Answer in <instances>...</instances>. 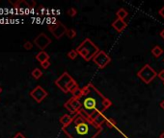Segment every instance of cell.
Instances as JSON below:
<instances>
[{
    "label": "cell",
    "instance_id": "cell-3",
    "mask_svg": "<svg viewBox=\"0 0 164 138\" xmlns=\"http://www.w3.org/2000/svg\"><path fill=\"white\" fill-rule=\"evenodd\" d=\"M75 50L77 51L78 55H80L86 61H90L91 59H93L95 56L100 52L99 47L90 39H85Z\"/></svg>",
    "mask_w": 164,
    "mask_h": 138
},
{
    "label": "cell",
    "instance_id": "cell-29",
    "mask_svg": "<svg viewBox=\"0 0 164 138\" xmlns=\"http://www.w3.org/2000/svg\"><path fill=\"white\" fill-rule=\"evenodd\" d=\"M159 138H164V131H163V132H162L161 134H160V136H159Z\"/></svg>",
    "mask_w": 164,
    "mask_h": 138
},
{
    "label": "cell",
    "instance_id": "cell-25",
    "mask_svg": "<svg viewBox=\"0 0 164 138\" xmlns=\"http://www.w3.org/2000/svg\"><path fill=\"white\" fill-rule=\"evenodd\" d=\"M13 138H26V137H25L21 132H18V133L15 134V135L14 137H13Z\"/></svg>",
    "mask_w": 164,
    "mask_h": 138
},
{
    "label": "cell",
    "instance_id": "cell-26",
    "mask_svg": "<svg viewBox=\"0 0 164 138\" xmlns=\"http://www.w3.org/2000/svg\"><path fill=\"white\" fill-rule=\"evenodd\" d=\"M158 14H159L160 17L164 18V6H163V7H162V8L160 9V10L158 11Z\"/></svg>",
    "mask_w": 164,
    "mask_h": 138
},
{
    "label": "cell",
    "instance_id": "cell-13",
    "mask_svg": "<svg viewBox=\"0 0 164 138\" xmlns=\"http://www.w3.org/2000/svg\"><path fill=\"white\" fill-rule=\"evenodd\" d=\"M74 115L75 114H64L63 115L62 117L60 118V123L62 125V128L67 127L68 125H70L72 122V120H74Z\"/></svg>",
    "mask_w": 164,
    "mask_h": 138
},
{
    "label": "cell",
    "instance_id": "cell-17",
    "mask_svg": "<svg viewBox=\"0 0 164 138\" xmlns=\"http://www.w3.org/2000/svg\"><path fill=\"white\" fill-rule=\"evenodd\" d=\"M31 75H32V77L35 80H39L40 78L43 76V72H42V70H41V69L35 68V69H33L32 72H31Z\"/></svg>",
    "mask_w": 164,
    "mask_h": 138
},
{
    "label": "cell",
    "instance_id": "cell-4",
    "mask_svg": "<svg viewBox=\"0 0 164 138\" xmlns=\"http://www.w3.org/2000/svg\"><path fill=\"white\" fill-rule=\"evenodd\" d=\"M55 84L64 93L71 92V94H74L78 88H79L77 83L74 80V78H72L68 72H64V73L55 81Z\"/></svg>",
    "mask_w": 164,
    "mask_h": 138
},
{
    "label": "cell",
    "instance_id": "cell-20",
    "mask_svg": "<svg viewBox=\"0 0 164 138\" xmlns=\"http://www.w3.org/2000/svg\"><path fill=\"white\" fill-rule=\"evenodd\" d=\"M66 34H67V37L69 39H74V37H75V36H76V32H75V30L74 29H68Z\"/></svg>",
    "mask_w": 164,
    "mask_h": 138
},
{
    "label": "cell",
    "instance_id": "cell-18",
    "mask_svg": "<svg viewBox=\"0 0 164 138\" xmlns=\"http://www.w3.org/2000/svg\"><path fill=\"white\" fill-rule=\"evenodd\" d=\"M105 125L108 128H117V126H116V122L113 120L112 118H109L107 117L106 118V121H105Z\"/></svg>",
    "mask_w": 164,
    "mask_h": 138
},
{
    "label": "cell",
    "instance_id": "cell-30",
    "mask_svg": "<svg viewBox=\"0 0 164 138\" xmlns=\"http://www.w3.org/2000/svg\"><path fill=\"white\" fill-rule=\"evenodd\" d=\"M1 92H2V87L0 86V93H1Z\"/></svg>",
    "mask_w": 164,
    "mask_h": 138
},
{
    "label": "cell",
    "instance_id": "cell-12",
    "mask_svg": "<svg viewBox=\"0 0 164 138\" xmlns=\"http://www.w3.org/2000/svg\"><path fill=\"white\" fill-rule=\"evenodd\" d=\"M106 118H107V116H105L104 114H103V112H99V113H97L92 118V120L97 125V126L102 127V125L105 124Z\"/></svg>",
    "mask_w": 164,
    "mask_h": 138
},
{
    "label": "cell",
    "instance_id": "cell-9",
    "mask_svg": "<svg viewBox=\"0 0 164 138\" xmlns=\"http://www.w3.org/2000/svg\"><path fill=\"white\" fill-rule=\"evenodd\" d=\"M34 43H35L38 48L41 49L42 51H43V50H45L46 47L51 43V39H50L46 34L42 33V34H40L35 39H34Z\"/></svg>",
    "mask_w": 164,
    "mask_h": 138
},
{
    "label": "cell",
    "instance_id": "cell-27",
    "mask_svg": "<svg viewBox=\"0 0 164 138\" xmlns=\"http://www.w3.org/2000/svg\"><path fill=\"white\" fill-rule=\"evenodd\" d=\"M159 36L160 37H161V39L164 40V28H163V29L161 30V31H160V34H159Z\"/></svg>",
    "mask_w": 164,
    "mask_h": 138
},
{
    "label": "cell",
    "instance_id": "cell-28",
    "mask_svg": "<svg viewBox=\"0 0 164 138\" xmlns=\"http://www.w3.org/2000/svg\"><path fill=\"white\" fill-rule=\"evenodd\" d=\"M160 108H161L163 110H164V100H163L161 103H160Z\"/></svg>",
    "mask_w": 164,
    "mask_h": 138
},
{
    "label": "cell",
    "instance_id": "cell-31",
    "mask_svg": "<svg viewBox=\"0 0 164 138\" xmlns=\"http://www.w3.org/2000/svg\"><path fill=\"white\" fill-rule=\"evenodd\" d=\"M163 84H164V81H163Z\"/></svg>",
    "mask_w": 164,
    "mask_h": 138
},
{
    "label": "cell",
    "instance_id": "cell-15",
    "mask_svg": "<svg viewBox=\"0 0 164 138\" xmlns=\"http://www.w3.org/2000/svg\"><path fill=\"white\" fill-rule=\"evenodd\" d=\"M152 54H153V56L154 58H159L160 56H161L162 54H163V49L161 48V47L160 46H158V45H156V46H154L153 48L152 49Z\"/></svg>",
    "mask_w": 164,
    "mask_h": 138
},
{
    "label": "cell",
    "instance_id": "cell-21",
    "mask_svg": "<svg viewBox=\"0 0 164 138\" xmlns=\"http://www.w3.org/2000/svg\"><path fill=\"white\" fill-rule=\"evenodd\" d=\"M76 14H77V11L75 8H71L70 10L68 11V14L70 15L71 17H74L75 15H76Z\"/></svg>",
    "mask_w": 164,
    "mask_h": 138
},
{
    "label": "cell",
    "instance_id": "cell-22",
    "mask_svg": "<svg viewBox=\"0 0 164 138\" xmlns=\"http://www.w3.org/2000/svg\"><path fill=\"white\" fill-rule=\"evenodd\" d=\"M23 47H24L25 50H31V49L33 48V44H32V43H31L30 41H26V42L24 43Z\"/></svg>",
    "mask_w": 164,
    "mask_h": 138
},
{
    "label": "cell",
    "instance_id": "cell-32",
    "mask_svg": "<svg viewBox=\"0 0 164 138\" xmlns=\"http://www.w3.org/2000/svg\"><path fill=\"white\" fill-rule=\"evenodd\" d=\"M163 61H164V59H163Z\"/></svg>",
    "mask_w": 164,
    "mask_h": 138
},
{
    "label": "cell",
    "instance_id": "cell-5",
    "mask_svg": "<svg viewBox=\"0 0 164 138\" xmlns=\"http://www.w3.org/2000/svg\"><path fill=\"white\" fill-rule=\"evenodd\" d=\"M137 77L143 81L145 83L149 84L156 79V77H157V73L150 64H145L137 72Z\"/></svg>",
    "mask_w": 164,
    "mask_h": 138
},
{
    "label": "cell",
    "instance_id": "cell-23",
    "mask_svg": "<svg viewBox=\"0 0 164 138\" xmlns=\"http://www.w3.org/2000/svg\"><path fill=\"white\" fill-rule=\"evenodd\" d=\"M41 66H42L43 69H47V68L50 66V61H46L45 62H42V63H41Z\"/></svg>",
    "mask_w": 164,
    "mask_h": 138
},
{
    "label": "cell",
    "instance_id": "cell-19",
    "mask_svg": "<svg viewBox=\"0 0 164 138\" xmlns=\"http://www.w3.org/2000/svg\"><path fill=\"white\" fill-rule=\"evenodd\" d=\"M77 56H78V53L76 50H71V51L68 53V58L71 59H75Z\"/></svg>",
    "mask_w": 164,
    "mask_h": 138
},
{
    "label": "cell",
    "instance_id": "cell-7",
    "mask_svg": "<svg viewBox=\"0 0 164 138\" xmlns=\"http://www.w3.org/2000/svg\"><path fill=\"white\" fill-rule=\"evenodd\" d=\"M48 29L51 32V34L54 36L57 39H60L64 34L67 33V28L64 24H62L60 21H56L55 23L49 24Z\"/></svg>",
    "mask_w": 164,
    "mask_h": 138
},
{
    "label": "cell",
    "instance_id": "cell-24",
    "mask_svg": "<svg viewBox=\"0 0 164 138\" xmlns=\"http://www.w3.org/2000/svg\"><path fill=\"white\" fill-rule=\"evenodd\" d=\"M157 78H158L160 81H164V70H161L160 72L157 73Z\"/></svg>",
    "mask_w": 164,
    "mask_h": 138
},
{
    "label": "cell",
    "instance_id": "cell-14",
    "mask_svg": "<svg viewBox=\"0 0 164 138\" xmlns=\"http://www.w3.org/2000/svg\"><path fill=\"white\" fill-rule=\"evenodd\" d=\"M36 59L38 61H40L41 63L42 62H45L46 61H49V55L47 54L46 51H41L37 54L36 56Z\"/></svg>",
    "mask_w": 164,
    "mask_h": 138
},
{
    "label": "cell",
    "instance_id": "cell-10",
    "mask_svg": "<svg viewBox=\"0 0 164 138\" xmlns=\"http://www.w3.org/2000/svg\"><path fill=\"white\" fill-rule=\"evenodd\" d=\"M30 96L32 97L37 103H41V102H43V100L47 96V92L42 86H38L30 92Z\"/></svg>",
    "mask_w": 164,
    "mask_h": 138
},
{
    "label": "cell",
    "instance_id": "cell-8",
    "mask_svg": "<svg viewBox=\"0 0 164 138\" xmlns=\"http://www.w3.org/2000/svg\"><path fill=\"white\" fill-rule=\"evenodd\" d=\"M64 106L68 111L71 112V114H76L81 110V103L77 98L71 97L65 103Z\"/></svg>",
    "mask_w": 164,
    "mask_h": 138
},
{
    "label": "cell",
    "instance_id": "cell-2",
    "mask_svg": "<svg viewBox=\"0 0 164 138\" xmlns=\"http://www.w3.org/2000/svg\"><path fill=\"white\" fill-rule=\"evenodd\" d=\"M62 130L69 138H96L102 132V127H100L92 119L86 117L79 111L74 115L72 122Z\"/></svg>",
    "mask_w": 164,
    "mask_h": 138
},
{
    "label": "cell",
    "instance_id": "cell-11",
    "mask_svg": "<svg viewBox=\"0 0 164 138\" xmlns=\"http://www.w3.org/2000/svg\"><path fill=\"white\" fill-rule=\"evenodd\" d=\"M127 26H128V23L125 22V20L119 19V18H117L116 20H114V21H113V23H112V27L114 28L117 32H122V31H124L125 28H127Z\"/></svg>",
    "mask_w": 164,
    "mask_h": 138
},
{
    "label": "cell",
    "instance_id": "cell-6",
    "mask_svg": "<svg viewBox=\"0 0 164 138\" xmlns=\"http://www.w3.org/2000/svg\"><path fill=\"white\" fill-rule=\"evenodd\" d=\"M93 61L97 65V67L100 69L105 68L110 62H111V58L106 54L104 51L100 50V52L95 56L93 59Z\"/></svg>",
    "mask_w": 164,
    "mask_h": 138
},
{
    "label": "cell",
    "instance_id": "cell-1",
    "mask_svg": "<svg viewBox=\"0 0 164 138\" xmlns=\"http://www.w3.org/2000/svg\"><path fill=\"white\" fill-rule=\"evenodd\" d=\"M72 97L79 100L81 103L80 112L90 119L99 112H104L112 106L111 100L106 98L92 83L78 88L72 94Z\"/></svg>",
    "mask_w": 164,
    "mask_h": 138
},
{
    "label": "cell",
    "instance_id": "cell-16",
    "mask_svg": "<svg viewBox=\"0 0 164 138\" xmlns=\"http://www.w3.org/2000/svg\"><path fill=\"white\" fill-rule=\"evenodd\" d=\"M116 15H117V18H119V19H123V20H125V18L128 17V12L125 10V9H119V10L116 12Z\"/></svg>",
    "mask_w": 164,
    "mask_h": 138
}]
</instances>
